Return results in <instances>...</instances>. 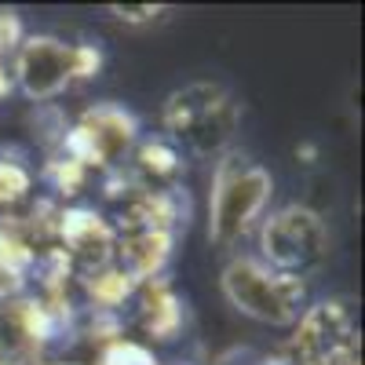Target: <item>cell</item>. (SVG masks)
<instances>
[{
	"instance_id": "cell-10",
	"label": "cell",
	"mask_w": 365,
	"mask_h": 365,
	"mask_svg": "<svg viewBox=\"0 0 365 365\" xmlns=\"http://www.w3.org/2000/svg\"><path fill=\"white\" fill-rule=\"evenodd\" d=\"M29 187H34V172H29L26 161L0 154V205H19L29 197Z\"/></svg>"
},
{
	"instance_id": "cell-8",
	"label": "cell",
	"mask_w": 365,
	"mask_h": 365,
	"mask_svg": "<svg viewBox=\"0 0 365 365\" xmlns=\"http://www.w3.org/2000/svg\"><path fill=\"white\" fill-rule=\"evenodd\" d=\"M58 252L66 256L73 278H96L113 267V223L96 208H63L58 212Z\"/></svg>"
},
{
	"instance_id": "cell-2",
	"label": "cell",
	"mask_w": 365,
	"mask_h": 365,
	"mask_svg": "<svg viewBox=\"0 0 365 365\" xmlns=\"http://www.w3.org/2000/svg\"><path fill=\"white\" fill-rule=\"evenodd\" d=\"M270 194H274V179L263 165L237 154V150L220 158L208 190V241L220 252H230L263 220Z\"/></svg>"
},
{
	"instance_id": "cell-3",
	"label": "cell",
	"mask_w": 365,
	"mask_h": 365,
	"mask_svg": "<svg viewBox=\"0 0 365 365\" xmlns=\"http://www.w3.org/2000/svg\"><path fill=\"white\" fill-rule=\"evenodd\" d=\"M103 70V48L73 44L55 34H26L15 51V88L29 103H48L77 81H91Z\"/></svg>"
},
{
	"instance_id": "cell-1",
	"label": "cell",
	"mask_w": 365,
	"mask_h": 365,
	"mask_svg": "<svg viewBox=\"0 0 365 365\" xmlns=\"http://www.w3.org/2000/svg\"><path fill=\"white\" fill-rule=\"evenodd\" d=\"M161 125L165 139L179 150V158L216 165L234 150V135L241 128V103L227 84L190 81L168 96Z\"/></svg>"
},
{
	"instance_id": "cell-4",
	"label": "cell",
	"mask_w": 365,
	"mask_h": 365,
	"mask_svg": "<svg viewBox=\"0 0 365 365\" xmlns=\"http://www.w3.org/2000/svg\"><path fill=\"white\" fill-rule=\"evenodd\" d=\"M220 289L237 314L259 325L285 329L296 325L299 314L307 311V285L299 278H289V274H278L259 256H234L223 267Z\"/></svg>"
},
{
	"instance_id": "cell-6",
	"label": "cell",
	"mask_w": 365,
	"mask_h": 365,
	"mask_svg": "<svg viewBox=\"0 0 365 365\" xmlns=\"http://www.w3.org/2000/svg\"><path fill=\"white\" fill-rule=\"evenodd\" d=\"M259 259L289 278H307L329 259V227L307 205H285L259 220Z\"/></svg>"
},
{
	"instance_id": "cell-9",
	"label": "cell",
	"mask_w": 365,
	"mask_h": 365,
	"mask_svg": "<svg viewBox=\"0 0 365 365\" xmlns=\"http://www.w3.org/2000/svg\"><path fill=\"white\" fill-rule=\"evenodd\" d=\"M135 299V322L146 336L154 340H175V332L182 329V303L175 296V289L165 278L143 282L132 292Z\"/></svg>"
},
{
	"instance_id": "cell-12",
	"label": "cell",
	"mask_w": 365,
	"mask_h": 365,
	"mask_svg": "<svg viewBox=\"0 0 365 365\" xmlns=\"http://www.w3.org/2000/svg\"><path fill=\"white\" fill-rule=\"evenodd\" d=\"M117 22H125V26H150L165 8H154V4H143V8H110Z\"/></svg>"
},
{
	"instance_id": "cell-11",
	"label": "cell",
	"mask_w": 365,
	"mask_h": 365,
	"mask_svg": "<svg viewBox=\"0 0 365 365\" xmlns=\"http://www.w3.org/2000/svg\"><path fill=\"white\" fill-rule=\"evenodd\" d=\"M96 365H161V361L154 358V351L135 344V340H113L103 347Z\"/></svg>"
},
{
	"instance_id": "cell-7",
	"label": "cell",
	"mask_w": 365,
	"mask_h": 365,
	"mask_svg": "<svg viewBox=\"0 0 365 365\" xmlns=\"http://www.w3.org/2000/svg\"><path fill=\"white\" fill-rule=\"evenodd\" d=\"M292 329L289 365H361V332L347 299L307 303Z\"/></svg>"
},
{
	"instance_id": "cell-5",
	"label": "cell",
	"mask_w": 365,
	"mask_h": 365,
	"mask_svg": "<svg viewBox=\"0 0 365 365\" xmlns=\"http://www.w3.org/2000/svg\"><path fill=\"white\" fill-rule=\"evenodd\" d=\"M139 146V117L120 103H96L81 113L73 128H66L58 154L91 172H120L132 150Z\"/></svg>"
}]
</instances>
